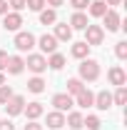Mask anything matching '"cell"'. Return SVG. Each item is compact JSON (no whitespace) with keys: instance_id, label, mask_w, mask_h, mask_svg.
Listing matches in <instances>:
<instances>
[{"instance_id":"obj_1","label":"cell","mask_w":127,"mask_h":130,"mask_svg":"<svg viewBox=\"0 0 127 130\" xmlns=\"http://www.w3.org/2000/svg\"><path fill=\"white\" fill-rule=\"evenodd\" d=\"M100 78V63L92 60V58H85L82 63H80V80H97Z\"/></svg>"},{"instance_id":"obj_2","label":"cell","mask_w":127,"mask_h":130,"mask_svg":"<svg viewBox=\"0 0 127 130\" xmlns=\"http://www.w3.org/2000/svg\"><path fill=\"white\" fill-rule=\"evenodd\" d=\"M105 40V28L102 25H87L85 28V43L92 48V45H102Z\"/></svg>"},{"instance_id":"obj_3","label":"cell","mask_w":127,"mask_h":130,"mask_svg":"<svg viewBox=\"0 0 127 130\" xmlns=\"http://www.w3.org/2000/svg\"><path fill=\"white\" fill-rule=\"evenodd\" d=\"M20 53H28V50H32L35 48V35L32 32H28V30H17V35H15V43H13Z\"/></svg>"},{"instance_id":"obj_4","label":"cell","mask_w":127,"mask_h":130,"mask_svg":"<svg viewBox=\"0 0 127 130\" xmlns=\"http://www.w3.org/2000/svg\"><path fill=\"white\" fill-rule=\"evenodd\" d=\"M25 65H28V70H32L35 75H40V73H45V70H48V60H45L43 55H37V53H32V55H28V60H25Z\"/></svg>"},{"instance_id":"obj_5","label":"cell","mask_w":127,"mask_h":130,"mask_svg":"<svg viewBox=\"0 0 127 130\" xmlns=\"http://www.w3.org/2000/svg\"><path fill=\"white\" fill-rule=\"evenodd\" d=\"M23 108H25V98L23 95H13L8 103H5V113L10 115V118H13V115H20Z\"/></svg>"},{"instance_id":"obj_6","label":"cell","mask_w":127,"mask_h":130,"mask_svg":"<svg viewBox=\"0 0 127 130\" xmlns=\"http://www.w3.org/2000/svg\"><path fill=\"white\" fill-rule=\"evenodd\" d=\"M52 105H55V110L65 113V110H70L75 105V100H72V95H67V93H57V95L52 98Z\"/></svg>"},{"instance_id":"obj_7","label":"cell","mask_w":127,"mask_h":130,"mask_svg":"<svg viewBox=\"0 0 127 130\" xmlns=\"http://www.w3.org/2000/svg\"><path fill=\"white\" fill-rule=\"evenodd\" d=\"M20 25H23V15L20 13H5L3 15V28L5 30H20Z\"/></svg>"},{"instance_id":"obj_8","label":"cell","mask_w":127,"mask_h":130,"mask_svg":"<svg viewBox=\"0 0 127 130\" xmlns=\"http://www.w3.org/2000/svg\"><path fill=\"white\" fill-rule=\"evenodd\" d=\"M102 23H105L107 32H115V30H120V25H122V20H120V15H117V10H107V13L102 15Z\"/></svg>"},{"instance_id":"obj_9","label":"cell","mask_w":127,"mask_h":130,"mask_svg":"<svg viewBox=\"0 0 127 130\" xmlns=\"http://www.w3.org/2000/svg\"><path fill=\"white\" fill-rule=\"evenodd\" d=\"M35 43L40 45L43 53H50V55H52V53H57V40H55V35H48V32H45V35H43L40 40H35Z\"/></svg>"},{"instance_id":"obj_10","label":"cell","mask_w":127,"mask_h":130,"mask_svg":"<svg viewBox=\"0 0 127 130\" xmlns=\"http://www.w3.org/2000/svg\"><path fill=\"white\" fill-rule=\"evenodd\" d=\"M5 70H8L10 75H20V73L25 70V60H23L20 55H10V58H8V65H5Z\"/></svg>"},{"instance_id":"obj_11","label":"cell","mask_w":127,"mask_h":130,"mask_svg":"<svg viewBox=\"0 0 127 130\" xmlns=\"http://www.w3.org/2000/svg\"><path fill=\"white\" fill-rule=\"evenodd\" d=\"M75 103H77L80 108H92L95 105V93L85 88V90H80L77 95H75Z\"/></svg>"},{"instance_id":"obj_12","label":"cell","mask_w":127,"mask_h":130,"mask_svg":"<svg viewBox=\"0 0 127 130\" xmlns=\"http://www.w3.org/2000/svg\"><path fill=\"white\" fill-rule=\"evenodd\" d=\"M55 40H62V43H67L70 38H72V28L67 25V23H55Z\"/></svg>"},{"instance_id":"obj_13","label":"cell","mask_w":127,"mask_h":130,"mask_svg":"<svg viewBox=\"0 0 127 130\" xmlns=\"http://www.w3.org/2000/svg\"><path fill=\"white\" fill-rule=\"evenodd\" d=\"M87 25H90V20H87V15H85L82 10H77L75 15L70 18V28H72V30H85Z\"/></svg>"},{"instance_id":"obj_14","label":"cell","mask_w":127,"mask_h":130,"mask_svg":"<svg viewBox=\"0 0 127 130\" xmlns=\"http://www.w3.org/2000/svg\"><path fill=\"white\" fill-rule=\"evenodd\" d=\"M107 78H110V83L112 85H125V80H127V75H125V70L120 68V65H115V68H110V73H107Z\"/></svg>"},{"instance_id":"obj_15","label":"cell","mask_w":127,"mask_h":130,"mask_svg":"<svg viewBox=\"0 0 127 130\" xmlns=\"http://www.w3.org/2000/svg\"><path fill=\"white\" fill-rule=\"evenodd\" d=\"M23 113L28 115V120H37L40 115L45 113V108H43V103H28V105L23 108Z\"/></svg>"},{"instance_id":"obj_16","label":"cell","mask_w":127,"mask_h":130,"mask_svg":"<svg viewBox=\"0 0 127 130\" xmlns=\"http://www.w3.org/2000/svg\"><path fill=\"white\" fill-rule=\"evenodd\" d=\"M95 108H100V110H110L112 108V95L107 90H100L95 95Z\"/></svg>"},{"instance_id":"obj_17","label":"cell","mask_w":127,"mask_h":130,"mask_svg":"<svg viewBox=\"0 0 127 130\" xmlns=\"http://www.w3.org/2000/svg\"><path fill=\"white\" fill-rule=\"evenodd\" d=\"M48 128H52V130H60L65 125V115L60 113V110H52V113H48Z\"/></svg>"},{"instance_id":"obj_18","label":"cell","mask_w":127,"mask_h":130,"mask_svg":"<svg viewBox=\"0 0 127 130\" xmlns=\"http://www.w3.org/2000/svg\"><path fill=\"white\" fill-rule=\"evenodd\" d=\"M70 53H72V58H77V60H85V58L90 55V45H87L85 40H80V43H75V45L70 48Z\"/></svg>"},{"instance_id":"obj_19","label":"cell","mask_w":127,"mask_h":130,"mask_svg":"<svg viewBox=\"0 0 127 130\" xmlns=\"http://www.w3.org/2000/svg\"><path fill=\"white\" fill-rule=\"evenodd\" d=\"M87 8H90V15H92V18H102L107 10H110L102 0H90V5H87Z\"/></svg>"},{"instance_id":"obj_20","label":"cell","mask_w":127,"mask_h":130,"mask_svg":"<svg viewBox=\"0 0 127 130\" xmlns=\"http://www.w3.org/2000/svg\"><path fill=\"white\" fill-rule=\"evenodd\" d=\"M28 90H30V93H35V95H37V93H43V90H45V80H43L40 75L30 78V80H28Z\"/></svg>"},{"instance_id":"obj_21","label":"cell","mask_w":127,"mask_h":130,"mask_svg":"<svg viewBox=\"0 0 127 130\" xmlns=\"http://www.w3.org/2000/svg\"><path fill=\"white\" fill-rule=\"evenodd\" d=\"M40 23H43V25H55V23H57V13H55L52 8L40 10Z\"/></svg>"},{"instance_id":"obj_22","label":"cell","mask_w":127,"mask_h":130,"mask_svg":"<svg viewBox=\"0 0 127 130\" xmlns=\"http://www.w3.org/2000/svg\"><path fill=\"white\" fill-rule=\"evenodd\" d=\"M62 65H65V55H62V53H52V55H50L48 68H52V70H62Z\"/></svg>"},{"instance_id":"obj_23","label":"cell","mask_w":127,"mask_h":130,"mask_svg":"<svg viewBox=\"0 0 127 130\" xmlns=\"http://www.w3.org/2000/svg\"><path fill=\"white\" fill-rule=\"evenodd\" d=\"M80 90H85L82 80H80V78H70V80H67V95H77Z\"/></svg>"},{"instance_id":"obj_24","label":"cell","mask_w":127,"mask_h":130,"mask_svg":"<svg viewBox=\"0 0 127 130\" xmlns=\"http://www.w3.org/2000/svg\"><path fill=\"white\" fill-rule=\"evenodd\" d=\"M65 125H70L72 130H80L82 128V115L80 113H70L67 118H65Z\"/></svg>"},{"instance_id":"obj_25","label":"cell","mask_w":127,"mask_h":130,"mask_svg":"<svg viewBox=\"0 0 127 130\" xmlns=\"http://www.w3.org/2000/svg\"><path fill=\"white\" fill-rule=\"evenodd\" d=\"M100 118L97 115H87V118H82V128H87V130H100Z\"/></svg>"},{"instance_id":"obj_26","label":"cell","mask_w":127,"mask_h":130,"mask_svg":"<svg viewBox=\"0 0 127 130\" xmlns=\"http://www.w3.org/2000/svg\"><path fill=\"white\" fill-rule=\"evenodd\" d=\"M112 103H115V105H125V103H127V88H125V85L117 88V93L112 95Z\"/></svg>"},{"instance_id":"obj_27","label":"cell","mask_w":127,"mask_h":130,"mask_svg":"<svg viewBox=\"0 0 127 130\" xmlns=\"http://www.w3.org/2000/svg\"><path fill=\"white\" fill-rule=\"evenodd\" d=\"M25 8L32 10V13H40V10L45 8V0H25Z\"/></svg>"},{"instance_id":"obj_28","label":"cell","mask_w":127,"mask_h":130,"mask_svg":"<svg viewBox=\"0 0 127 130\" xmlns=\"http://www.w3.org/2000/svg\"><path fill=\"white\" fill-rule=\"evenodd\" d=\"M10 98H13V88L10 85H0V105H5Z\"/></svg>"},{"instance_id":"obj_29","label":"cell","mask_w":127,"mask_h":130,"mask_svg":"<svg viewBox=\"0 0 127 130\" xmlns=\"http://www.w3.org/2000/svg\"><path fill=\"white\" fill-rule=\"evenodd\" d=\"M115 55H117L120 60H125V58H127V43H125V40H120V43L115 45Z\"/></svg>"},{"instance_id":"obj_30","label":"cell","mask_w":127,"mask_h":130,"mask_svg":"<svg viewBox=\"0 0 127 130\" xmlns=\"http://www.w3.org/2000/svg\"><path fill=\"white\" fill-rule=\"evenodd\" d=\"M8 8H13V13H20V10H25V0H10Z\"/></svg>"},{"instance_id":"obj_31","label":"cell","mask_w":127,"mask_h":130,"mask_svg":"<svg viewBox=\"0 0 127 130\" xmlns=\"http://www.w3.org/2000/svg\"><path fill=\"white\" fill-rule=\"evenodd\" d=\"M70 5H72L75 10H85V8L90 5V0H70Z\"/></svg>"},{"instance_id":"obj_32","label":"cell","mask_w":127,"mask_h":130,"mask_svg":"<svg viewBox=\"0 0 127 130\" xmlns=\"http://www.w3.org/2000/svg\"><path fill=\"white\" fill-rule=\"evenodd\" d=\"M0 130H15V125H13V120H0Z\"/></svg>"},{"instance_id":"obj_33","label":"cell","mask_w":127,"mask_h":130,"mask_svg":"<svg viewBox=\"0 0 127 130\" xmlns=\"http://www.w3.org/2000/svg\"><path fill=\"white\" fill-rule=\"evenodd\" d=\"M25 130H45V128H43V125H40L37 120H30V123L25 125Z\"/></svg>"},{"instance_id":"obj_34","label":"cell","mask_w":127,"mask_h":130,"mask_svg":"<svg viewBox=\"0 0 127 130\" xmlns=\"http://www.w3.org/2000/svg\"><path fill=\"white\" fill-rule=\"evenodd\" d=\"M8 58H10V55H8L5 50H0V70H5V65H8Z\"/></svg>"},{"instance_id":"obj_35","label":"cell","mask_w":127,"mask_h":130,"mask_svg":"<svg viewBox=\"0 0 127 130\" xmlns=\"http://www.w3.org/2000/svg\"><path fill=\"white\" fill-rule=\"evenodd\" d=\"M62 3H65V0H45V5H50L52 10H55V8H60Z\"/></svg>"},{"instance_id":"obj_36","label":"cell","mask_w":127,"mask_h":130,"mask_svg":"<svg viewBox=\"0 0 127 130\" xmlns=\"http://www.w3.org/2000/svg\"><path fill=\"white\" fill-rule=\"evenodd\" d=\"M8 13V0H0V15Z\"/></svg>"},{"instance_id":"obj_37","label":"cell","mask_w":127,"mask_h":130,"mask_svg":"<svg viewBox=\"0 0 127 130\" xmlns=\"http://www.w3.org/2000/svg\"><path fill=\"white\" fill-rule=\"evenodd\" d=\"M102 3H105V5H120L122 0H102Z\"/></svg>"},{"instance_id":"obj_38","label":"cell","mask_w":127,"mask_h":130,"mask_svg":"<svg viewBox=\"0 0 127 130\" xmlns=\"http://www.w3.org/2000/svg\"><path fill=\"white\" fill-rule=\"evenodd\" d=\"M0 85H5V75H3V70H0Z\"/></svg>"}]
</instances>
